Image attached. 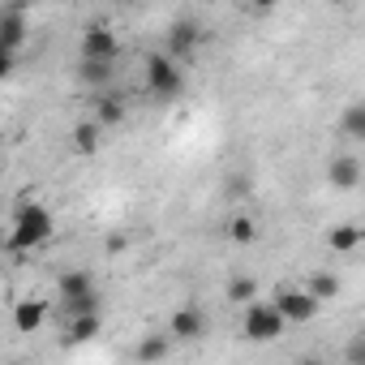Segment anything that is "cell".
<instances>
[{"mask_svg":"<svg viewBox=\"0 0 365 365\" xmlns=\"http://www.w3.org/2000/svg\"><path fill=\"white\" fill-rule=\"evenodd\" d=\"M52 237H56V220L43 202H18L14 207V228H9V241H5L14 254L43 250V245H52Z\"/></svg>","mask_w":365,"mask_h":365,"instance_id":"1","label":"cell"},{"mask_svg":"<svg viewBox=\"0 0 365 365\" xmlns=\"http://www.w3.org/2000/svg\"><path fill=\"white\" fill-rule=\"evenodd\" d=\"M284 331H288V322L279 318V309H275L271 301H250V305L241 309V335H245L250 344H275Z\"/></svg>","mask_w":365,"mask_h":365,"instance_id":"2","label":"cell"},{"mask_svg":"<svg viewBox=\"0 0 365 365\" xmlns=\"http://www.w3.org/2000/svg\"><path fill=\"white\" fill-rule=\"evenodd\" d=\"M146 91L159 99V103H172L180 91H185V69H180L172 56H146Z\"/></svg>","mask_w":365,"mask_h":365,"instance_id":"3","label":"cell"},{"mask_svg":"<svg viewBox=\"0 0 365 365\" xmlns=\"http://www.w3.org/2000/svg\"><path fill=\"white\" fill-rule=\"evenodd\" d=\"M207 309L202 305H176L172 309V318H168V339H176V344H198L202 335H207Z\"/></svg>","mask_w":365,"mask_h":365,"instance_id":"4","label":"cell"},{"mask_svg":"<svg viewBox=\"0 0 365 365\" xmlns=\"http://www.w3.org/2000/svg\"><path fill=\"white\" fill-rule=\"evenodd\" d=\"M26 14H31V5L26 0H14V5H5L0 9V48L5 52H22L26 48V35H31V26H26Z\"/></svg>","mask_w":365,"mask_h":365,"instance_id":"5","label":"cell"},{"mask_svg":"<svg viewBox=\"0 0 365 365\" xmlns=\"http://www.w3.org/2000/svg\"><path fill=\"white\" fill-rule=\"evenodd\" d=\"M116 56H120V39H116V31L103 26V22H91V26L82 31V61L116 65Z\"/></svg>","mask_w":365,"mask_h":365,"instance_id":"6","label":"cell"},{"mask_svg":"<svg viewBox=\"0 0 365 365\" xmlns=\"http://www.w3.org/2000/svg\"><path fill=\"white\" fill-rule=\"evenodd\" d=\"M275 309H279V318L284 322H314L318 318V301L305 292V288H284V292H275V301H271Z\"/></svg>","mask_w":365,"mask_h":365,"instance_id":"7","label":"cell"},{"mask_svg":"<svg viewBox=\"0 0 365 365\" xmlns=\"http://www.w3.org/2000/svg\"><path fill=\"white\" fill-rule=\"evenodd\" d=\"M202 39H207V31H202L198 18H176L172 31H168V52L185 61V56H194V52L202 48Z\"/></svg>","mask_w":365,"mask_h":365,"instance_id":"8","label":"cell"},{"mask_svg":"<svg viewBox=\"0 0 365 365\" xmlns=\"http://www.w3.org/2000/svg\"><path fill=\"white\" fill-rule=\"evenodd\" d=\"M48 301H39V297H26V301H18L14 305V327L22 331V335H35L43 322H48Z\"/></svg>","mask_w":365,"mask_h":365,"instance_id":"9","label":"cell"},{"mask_svg":"<svg viewBox=\"0 0 365 365\" xmlns=\"http://www.w3.org/2000/svg\"><path fill=\"white\" fill-rule=\"evenodd\" d=\"M327 180H331V190H356L361 185V159L356 155H339V159H331V168H327Z\"/></svg>","mask_w":365,"mask_h":365,"instance_id":"10","label":"cell"},{"mask_svg":"<svg viewBox=\"0 0 365 365\" xmlns=\"http://www.w3.org/2000/svg\"><path fill=\"white\" fill-rule=\"evenodd\" d=\"M103 331V314H82V318H69L65 322V348H78V344H95Z\"/></svg>","mask_w":365,"mask_h":365,"instance_id":"11","label":"cell"},{"mask_svg":"<svg viewBox=\"0 0 365 365\" xmlns=\"http://www.w3.org/2000/svg\"><path fill=\"white\" fill-rule=\"evenodd\" d=\"M56 292H61L56 301H78V297L99 292V288H95V275H91V271H78V267H73V271H65V275L56 279Z\"/></svg>","mask_w":365,"mask_h":365,"instance_id":"12","label":"cell"},{"mask_svg":"<svg viewBox=\"0 0 365 365\" xmlns=\"http://www.w3.org/2000/svg\"><path fill=\"white\" fill-rule=\"evenodd\" d=\"M125 116H129V103H125L120 95H99V99H95V125H99V129L125 125Z\"/></svg>","mask_w":365,"mask_h":365,"instance_id":"13","label":"cell"},{"mask_svg":"<svg viewBox=\"0 0 365 365\" xmlns=\"http://www.w3.org/2000/svg\"><path fill=\"white\" fill-rule=\"evenodd\" d=\"M305 292H309L318 305H322V301H335V297H339V275H331V271H309Z\"/></svg>","mask_w":365,"mask_h":365,"instance_id":"14","label":"cell"},{"mask_svg":"<svg viewBox=\"0 0 365 365\" xmlns=\"http://www.w3.org/2000/svg\"><path fill=\"white\" fill-rule=\"evenodd\" d=\"M168 352H172V339H168V335H159V331H155V335H142V339H138V348H133V356H138L142 365H155V361H163Z\"/></svg>","mask_w":365,"mask_h":365,"instance_id":"15","label":"cell"},{"mask_svg":"<svg viewBox=\"0 0 365 365\" xmlns=\"http://www.w3.org/2000/svg\"><path fill=\"white\" fill-rule=\"evenodd\" d=\"M361 241H365V232H361L356 224H335V228L327 232V245H331L335 254H352Z\"/></svg>","mask_w":365,"mask_h":365,"instance_id":"16","label":"cell"},{"mask_svg":"<svg viewBox=\"0 0 365 365\" xmlns=\"http://www.w3.org/2000/svg\"><path fill=\"white\" fill-rule=\"evenodd\" d=\"M78 78H82V86L103 91V86L116 78V69H112V65H103V61H82V65H78Z\"/></svg>","mask_w":365,"mask_h":365,"instance_id":"17","label":"cell"},{"mask_svg":"<svg viewBox=\"0 0 365 365\" xmlns=\"http://www.w3.org/2000/svg\"><path fill=\"white\" fill-rule=\"evenodd\" d=\"M56 314L69 322V318H82V314H103V297L91 292V297H78V301H56Z\"/></svg>","mask_w":365,"mask_h":365,"instance_id":"18","label":"cell"},{"mask_svg":"<svg viewBox=\"0 0 365 365\" xmlns=\"http://www.w3.org/2000/svg\"><path fill=\"white\" fill-rule=\"evenodd\" d=\"M339 129H344L348 142H361L365 138V103H348L344 116H339Z\"/></svg>","mask_w":365,"mask_h":365,"instance_id":"19","label":"cell"},{"mask_svg":"<svg viewBox=\"0 0 365 365\" xmlns=\"http://www.w3.org/2000/svg\"><path fill=\"white\" fill-rule=\"evenodd\" d=\"M228 301L241 305V309H245L250 301H258V279H254V275H232V279H228Z\"/></svg>","mask_w":365,"mask_h":365,"instance_id":"20","label":"cell"},{"mask_svg":"<svg viewBox=\"0 0 365 365\" xmlns=\"http://www.w3.org/2000/svg\"><path fill=\"white\" fill-rule=\"evenodd\" d=\"M99 133H103V129H99L95 120L73 125V150H78V155H95V150H99Z\"/></svg>","mask_w":365,"mask_h":365,"instance_id":"21","label":"cell"},{"mask_svg":"<svg viewBox=\"0 0 365 365\" xmlns=\"http://www.w3.org/2000/svg\"><path fill=\"white\" fill-rule=\"evenodd\" d=\"M224 232H228V241H232V245H254V241H258V224H254L250 215H232Z\"/></svg>","mask_w":365,"mask_h":365,"instance_id":"22","label":"cell"},{"mask_svg":"<svg viewBox=\"0 0 365 365\" xmlns=\"http://www.w3.org/2000/svg\"><path fill=\"white\" fill-rule=\"evenodd\" d=\"M348 361H352V365H365V344H361V335L348 339Z\"/></svg>","mask_w":365,"mask_h":365,"instance_id":"23","label":"cell"},{"mask_svg":"<svg viewBox=\"0 0 365 365\" xmlns=\"http://www.w3.org/2000/svg\"><path fill=\"white\" fill-rule=\"evenodd\" d=\"M14 65H18V56H14V52H5V48H0V82H5V78L14 73Z\"/></svg>","mask_w":365,"mask_h":365,"instance_id":"24","label":"cell"},{"mask_svg":"<svg viewBox=\"0 0 365 365\" xmlns=\"http://www.w3.org/2000/svg\"><path fill=\"white\" fill-rule=\"evenodd\" d=\"M297 365H327V361H322V356H301Z\"/></svg>","mask_w":365,"mask_h":365,"instance_id":"25","label":"cell"}]
</instances>
